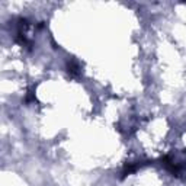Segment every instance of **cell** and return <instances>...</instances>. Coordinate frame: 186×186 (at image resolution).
<instances>
[{
    "mask_svg": "<svg viewBox=\"0 0 186 186\" xmlns=\"http://www.w3.org/2000/svg\"><path fill=\"white\" fill-rule=\"evenodd\" d=\"M77 70H79V67H77L76 64H68V71H71V73H74V74H76L77 73Z\"/></svg>",
    "mask_w": 186,
    "mask_h": 186,
    "instance_id": "obj_1",
    "label": "cell"
}]
</instances>
